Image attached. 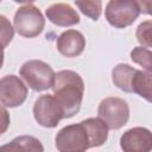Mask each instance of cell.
<instances>
[{
	"label": "cell",
	"mask_w": 152,
	"mask_h": 152,
	"mask_svg": "<svg viewBox=\"0 0 152 152\" xmlns=\"http://www.w3.org/2000/svg\"><path fill=\"white\" fill-rule=\"evenodd\" d=\"M53 97L59 104L63 119H68L78 113L83 94L84 82L81 75L72 70H61L55 74L52 84Z\"/></svg>",
	"instance_id": "obj_1"
},
{
	"label": "cell",
	"mask_w": 152,
	"mask_h": 152,
	"mask_svg": "<svg viewBox=\"0 0 152 152\" xmlns=\"http://www.w3.org/2000/svg\"><path fill=\"white\" fill-rule=\"evenodd\" d=\"M151 57H152L151 50L147 48H144V46H137L131 51V59L134 63L141 65L145 69V71H147V72H151V70H152Z\"/></svg>",
	"instance_id": "obj_16"
},
{
	"label": "cell",
	"mask_w": 152,
	"mask_h": 152,
	"mask_svg": "<svg viewBox=\"0 0 152 152\" xmlns=\"http://www.w3.org/2000/svg\"><path fill=\"white\" fill-rule=\"evenodd\" d=\"M14 37V27L12 26L11 21L0 14V44L6 48Z\"/></svg>",
	"instance_id": "obj_19"
},
{
	"label": "cell",
	"mask_w": 152,
	"mask_h": 152,
	"mask_svg": "<svg viewBox=\"0 0 152 152\" xmlns=\"http://www.w3.org/2000/svg\"><path fill=\"white\" fill-rule=\"evenodd\" d=\"M57 50L64 57L80 56L86 48V38L77 30H66L62 32L56 42Z\"/></svg>",
	"instance_id": "obj_10"
},
{
	"label": "cell",
	"mask_w": 152,
	"mask_h": 152,
	"mask_svg": "<svg viewBox=\"0 0 152 152\" xmlns=\"http://www.w3.org/2000/svg\"><path fill=\"white\" fill-rule=\"evenodd\" d=\"M19 74L32 90L44 91L52 87L56 72L48 63L39 59H31L20 66Z\"/></svg>",
	"instance_id": "obj_2"
},
{
	"label": "cell",
	"mask_w": 152,
	"mask_h": 152,
	"mask_svg": "<svg viewBox=\"0 0 152 152\" xmlns=\"http://www.w3.org/2000/svg\"><path fill=\"white\" fill-rule=\"evenodd\" d=\"M151 28H152L151 20H146V21H142L141 24H139V26L137 27V31H135L138 42L141 45H144V48H147V49L151 48V45H152Z\"/></svg>",
	"instance_id": "obj_18"
},
{
	"label": "cell",
	"mask_w": 152,
	"mask_h": 152,
	"mask_svg": "<svg viewBox=\"0 0 152 152\" xmlns=\"http://www.w3.org/2000/svg\"><path fill=\"white\" fill-rule=\"evenodd\" d=\"M135 71V68L129 64L120 63L112 70V80L116 88L122 91L131 93V80Z\"/></svg>",
	"instance_id": "obj_15"
},
{
	"label": "cell",
	"mask_w": 152,
	"mask_h": 152,
	"mask_svg": "<svg viewBox=\"0 0 152 152\" xmlns=\"http://www.w3.org/2000/svg\"><path fill=\"white\" fill-rule=\"evenodd\" d=\"M58 152H86L90 148V139L83 122L63 127L55 138Z\"/></svg>",
	"instance_id": "obj_3"
},
{
	"label": "cell",
	"mask_w": 152,
	"mask_h": 152,
	"mask_svg": "<svg viewBox=\"0 0 152 152\" xmlns=\"http://www.w3.org/2000/svg\"><path fill=\"white\" fill-rule=\"evenodd\" d=\"M45 26V19L40 10L33 4H25L14 14V30L26 38H34L40 34Z\"/></svg>",
	"instance_id": "obj_4"
},
{
	"label": "cell",
	"mask_w": 152,
	"mask_h": 152,
	"mask_svg": "<svg viewBox=\"0 0 152 152\" xmlns=\"http://www.w3.org/2000/svg\"><path fill=\"white\" fill-rule=\"evenodd\" d=\"M0 152H44V146L32 135H19L0 146Z\"/></svg>",
	"instance_id": "obj_12"
},
{
	"label": "cell",
	"mask_w": 152,
	"mask_h": 152,
	"mask_svg": "<svg viewBox=\"0 0 152 152\" xmlns=\"http://www.w3.org/2000/svg\"><path fill=\"white\" fill-rule=\"evenodd\" d=\"M86 126L89 139H90V147H97L103 145L108 138V127L104 122L99 118H89L82 121Z\"/></svg>",
	"instance_id": "obj_13"
},
{
	"label": "cell",
	"mask_w": 152,
	"mask_h": 152,
	"mask_svg": "<svg viewBox=\"0 0 152 152\" xmlns=\"http://www.w3.org/2000/svg\"><path fill=\"white\" fill-rule=\"evenodd\" d=\"M10 121H11V119H10V114H8L7 109L0 104V135L8 129Z\"/></svg>",
	"instance_id": "obj_20"
},
{
	"label": "cell",
	"mask_w": 152,
	"mask_h": 152,
	"mask_svg": "<svg viewBox=\"0 0 152 152\" xmlns=\"http://www.w3.org/2000/svg\"><path fill=\"white\" fill-rule=\"evenodd\" d=\"M33 116L38 125L46 128H53L63 119V113L53 95L46 94L36 100L33 104Z\"/></svg>",
	"instance_id": "obj_7"
},
{
	"label": "cell",
	"mask_w": 152,
	"mask_h": 152,
	"mask_svg": "<svg viewBox=\"0 0 152 152\" xmlns=\"http://www.w3.org/2000/svg\"><path fill=\"white\" fill-rule=\"evenodd\" d=\"M151 72L135 69L131 80V93H135L139 96L144 97L146 101L151 102Z\"/></svg>",
	"instance_id": "obj_14"
},
{
	"label": "cell",
	"mask_w": 152,
	"mask_h": 152,
	"mask_svg": "<svg viewBox=\"0 0 152 152\" xmlns=\"http://www.w3.org/2000/svg\"><path fill=\"white\" fill-rule=\"evenodd\" d=\"M4 58H5V53H4V46L0 44V69L2 68V64H4Z\"/></svg>",
	"instance_id": "obj_21"
},
{
	"label": "cell",
	"mask_w": 152,
	"mask_h": 152,
	"mask_svg": "<svg viewBox=\"0 0 152 152\" xmlns=\"http://www.w3.org/2000/svg\"><path fill=\"white\" fill-rule=\"evenodd\" d=\"M45 15L52 24L62 27L72 26L80 23L78 13L68 4L58 2L49 6L45 10Z\"/></svg>",
	"instance_id": "obj_11"
},
{
	"label": "cell",
	"mask_w": 152,
	"mask_h": 152,
	"mask_svg": "<svg viewBox=\"0 0 152 152\" xmlns=\"http://www.w3.org/2000/svg\"><path fill=\"white\" fill-rule=\"evenodd\" d=\"M139 14V4L134 0H110L104 10L107 21L115 28H125L132 25Z\"/></svg>",
	"instance_id": "obj_6"
},
{
	"label": "cell",
	"mask_w": 152,
	"mask_h": 152,
	"mask_svg": "<svg viewBox=\"0 0 152 152\" xmlns=\"http://www.w3.org/2000/svg\"><path fill=\"white\" fill-rule=\"evenodd\" d=\"M97 115L108 129H119L129 119V107L124 99L114 96L106 97L99 104Z\"/></svg>",
	"instance_id": "obj_5"
},
{
	"label": "cell",
	"mask_w": 152,
	"mask_h": 152,
	"mask_svg": "<svg viewBox=\"0 0 152 152\" xmlns=\"http://www.w3.org/2000/svg\"><path fill=\"white\" fill-rule=\"evenodd\" d=\"M75 5L78 7V10L87 17H89L93 20H97L102 12V2L100 0H93V1H75Z\"/></svg>",
	"instance_id": "obj_17"
},
{
	"label": "cell",
	"mask_w": 152,
	"mask_h": 152,
	"mask_svg": "<svg viewBox=\"0 0 152 152\" xmlns=\"http://www.w3.org/2000/svg\"><path fill=\"white\" fill-rule=\"evenodd\" d=\"M120 146L124 152H151V131L145 127L127 129L120 138Z\"/></svg>",
	"instance_id": "obj_9"
},
{
	"label": "cell",
	"mask_w": 152,
	"mask_h": 152,
	"mask_svg": "<svg viewBox=\"0 0 152 152\" xmlns=\"http://www.w3.org/2000/svg\"><path fill=\"white\" fill-rule=\"evenodd\" d=\"M27 87L15 75H7L0 78V103L4 107L14 108L25 102Z\"/></svg>",
	"instance_id": "obj_8"
}]
</instances>
